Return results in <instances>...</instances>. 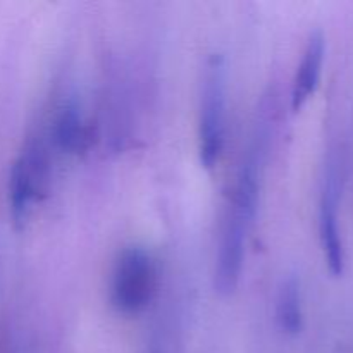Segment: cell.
I'll list each match as a JSON object with an SVG mask.
<instances>
[{
  "label": "cell",
  "instance_id": "5",
  "mask_svg": "<svg viewBox=\"0 0 353 353\" xmlns=\"http://www.w3.org/2000/svg\"><path fill=\"white\" fill-rule=\"evenodd\" d=\"M324 57H326V37L323 30H314L303 48L302 59L296 68L292 86V109L299 112L307 100L314 95L323 74Z\"/></svg>",
  "mask_w": 353,
  "mask_h": 353
},
{
  "label": "cell",
  "instance_id": "3",
  "mask_svg": "<svg viewBox=\"0 0 353 353\" xmlns=\"http://www.w3.org/2000/svg\"><path fill=\"white\" fill-rule=\"evenodd\" d=\"M48 183V161L41 138L33 137L12 162L9 171V212L16 228L30 219L34 203L40 202Z\"/></svg>",
  "mask_w": 353,
  "mask_h": 353
},
{
  "label": "cell",
  "instance_id": "7",
  "mask_svg": "<svg viewBox=\"0 0 353 353\" xmlns=\"http://www.w3.org/2000/svg\"><path fill=\"white\" fill-rule=\"evenodd\" d=\"M276 321L286 334H299L303 327L302 283L295 274L281 281L276 296Z\"/></svg>",
  "mask_w": 353,
  "mask_h": 353
},
{
  "label": "cell",
  "instance_id": "1",
  "mask_svg": "<svg viewBox=\"0 0 353 353\" xmlns=\"http://www.w3.org/2000/svg\"><path fill=\"white\" fill-rule=\"evenodd\" d=\"M228 65L221 54L210 55L203 69L199 107V159L203 169H214L226 141Z\"/></svg>",
  "mask_w": 353,
  "mask_h": 353
},
{
  "label": "cell",
  "instance_id": "4",
  "mask_svg": "<svg viewBox=\"0 0 353 353\" xmlns=\"http://www.w3.org/2000/svg\"><path fill=\"white\" fill-rule=\"evenodd\" d=\"M340 178L338 161H330V164L326 165L319 202V236L327 269L333 276H340L345 268V250L341 241L340 216H338L341 192Z\"/></svg>",
  "mask_w": 353,
  "mask_h": 353
},
{
  "label": "cell",
  "instance_id": "2",
  "mask_svg": "<svg viewBox=\"0 0 353 353\" xmlns=\"http://www.w3.org/2000/svg\"><path fill=\"white\" fill-rule=\"evenodd\" d=\"M157 288V265L141 245H130L117 255L110 283V302L121 314L133 316L147 309Z\"/></svg>",
  "mask_w": 353,
  "mask_h": 353
},
{
  "label": "cell",
  "instance_id": "6",
  "mask_svg": "<svg viewBox=\"0 0 353 353\" xmlns=\"http://www.w3.org/2000/svg\"><path fill=\"white\" fill-rule=\"evenodd\" d=\"M50 137L54 140V147L61 154L71 155L83 150L88 141L86 137V124L83 119L81 105L74 97H69L61 107L52 123Z\"/></svg>",
  "mask_w": 353,
  "mask_h": 353
}]
</instances>
